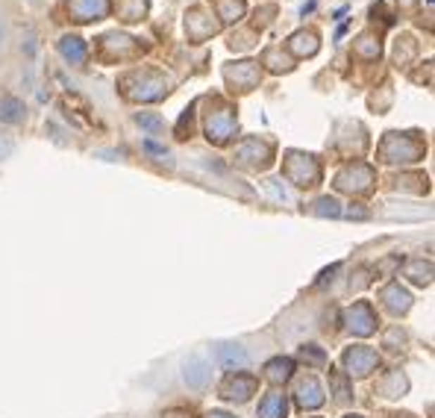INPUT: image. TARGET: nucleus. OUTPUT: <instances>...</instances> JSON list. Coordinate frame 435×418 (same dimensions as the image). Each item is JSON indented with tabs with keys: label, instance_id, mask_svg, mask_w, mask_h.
<instances>
[{
	"label": "nucleus",
	"instance_id": "nucleus-1",
	"mask_svg": "<svg viewBox=\"0 0 435 418\" xmlns=\"http://www.w3.org/2000/svg\"><path fill=\"white\" fill-rule=\"evenodd\" d=\"M182 380L189 383V389H206L209 383V365L200 354H191L182 362Z\"/></svg>",
	"mask_w": 435,
	"mask_h": 418
},
{
	"label": "nucleus",
	"instance_id": "nucleus-2",
	"mask_svg": "<svg viewBox=\"0 0 435 418\" xmlns=\"http://www.w3.org/2000/svg\"><path fill=\"white\" fill-rule=\"evenodd\" d=\"M218 359H221V365H227V369H241L247 362V354L241 345H224V348H218Z\"/></svg>",
	"mask_w": 435,
	"mask_h": 418
},
{
	"label": "nucleus",
	"instance_id": "nucleus-3",
	"mask_svg": "<svg viewBox=\"0 0 435 418\" xmlns=\"http://www.w3.org/2000/svg\"><path fill=\"white\" fill-rule=\"evenodd\" d=\"M0 118L4 121H18L21 118V104L18 100H6V104L0 106Z\"/></svg>",
	"mask_w": 435,
	"mask_h": 418
},
{
	"label": "nucleus",
	"instance_id": "nucleus-4",
	"mask_svg": "<svg viewBox=\"0 0 435 418\" xmlns=\"http://www.w3.org/2000/svg\"><path fill=\"white\" fill-rule=\"evenodd\" d=\"M139 124H144V127H150V130H159V127H162L156 118H150V115H139Z\"/></svg>",
	"mask_w": 435,
	"mask_h": 418
},
{
	"label": "nucleus",
	"instance_id": "nucleus-5",
	"mask_svg": "<svg viewBox=\"0 0 435 418\" xmlns=\"http://www.w3.org/2000/svg\"><path fill=\"white\" fill-rule=\"evenodd\" d=\"M12 154V142H6V139H0V159H6Z\"/></svg>",
	"mask_w": 435,
	"mask_h": 418
},
{
	"label": "nucleus",
	"instance_id": "nucleus-6",
	"mask_svg": "<svg viewBox=\"0 0 435 418\" xmlns=\"http://www.w3.org/2000/svg\"><path fill=\"white\" fill-rule=\"evenodd\" d=\"M0 36H4V30H0Z\"/></svg>",
	"mask_w": 435,
	"mask_h": 418
}]
</instances>
